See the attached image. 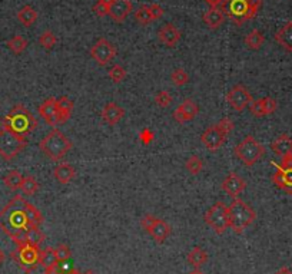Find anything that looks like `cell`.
Listing matches in <instances>:
<instances>
[{
    "label": "cell",
    "mask_w": 292,
    "mask_h": 274,
    "mask_svg": "<svg viewBox=\"0 0 292 274\" xmlns=\"http://www.w3.org/2000/svg\"><path fill=\"white\" fill-rule=\"evenodd\" d=\"M17 20L23 24L24 27H30L38 20V12L30 5H26L17 12Z\"/></svg>",
    "instance_id": "484cf974"
},
{
    "label": "cell",
    "mask_w": 292,
    "mask_h": 274,
    "mask_svg": "<svg viewBox=\"0 0 292 274\" xmlns=\"http://www.w3.org/2000/svg\"><path fill=\"white\" fill-rule=\"evenodd\" d=\"M56 108H57V121L59 124L69 121L72 116V111H73V102L68 97H60L56 102Z\"/></svg>",
    "instance_id": "d4e9b609"
},
{
    "label": "cell",
    "mask_w": 292,
    "mask_h": 274,
    "mask_svg": "<svg viewBox=\"0 0 292 274\" xmlns=\"http://www.w3.org/2000/svg\"><path fill=\"white\" fill-rule=\"evenodd\" d=\"M56 102H57L56 98H48V99H45L39 105V108H38V112H39L40 118H43L50 127H56V125L59 124V121H57Z\"/></svg>",
    "instance_id": "2e32d148"
},
{
    "label": "cell",
    "mask_w": 292,
    "mask_h": 274,
    "mask_svg": "<svg viewBox=\"0 0 292 274\" xmlns=\"http://www.w3.org/2000/svg\"><path fill=\"white\" fill-rule=\"evenodd\" d=\"M10 257L16 263L20 270H23L24 273H32L39 267V246H33L30 242L20 244V246H17L16 250L10 253Z\"/></svg>",
    "instance_id": "5b68a950"
},
{
    "label": "cell",
    "mask_w": 292,
    "mask_h": 274,
    "mask_svg": "<svg viewBox=\"0 0 292 274\" xmlns=\"http://www.w3.org/2000/svg\"><path fill=\"white\" fill-rule=\"evenodd\" d=\"M189 274H204V273H202V271H199V268H197V270H193V271Z\"/></svg>",
    "instance_id": "9f6ffc18"
},
{
    "label": "cell",
    "mask_w": 292,
    "mask_h": 274,
    "mask_svg": "<svg viewBox=\"0 0 292 274\" xmlns=\"http://www.w3.org/2000/svg\"><path fill=\"white\" fill-rule=\"evenodd\" d=\"M205 2L211 8H218V6H221L222 3H223V0H205Z\"/></svg>",
    "instance_id": "f907efd6"
},
{
    "label": "cell",
    "mask_w": 292,
    "mask_h": 274,
    "mask_svg": "<svg viewBox=\"0 0 292 274\" xmlns=\"http://www.w3.org/2000/svg\"><path fill=\"white\" fill-rule=\"evenodd\" d=\"M5 258H6V256H5V253H3V250L0 249V266L3 264V261H5Z\"/></svg>",
    "instance_id": "f5cc1de1"
},
{
    "label": "cell",
    "mask_w": 292,
    "mask_h": 274,
    "mask_svg": "<svg viewBox=\"0 0 292 274\" xmlns=\"http://www.w3.org/2000/svg\"><path fill=\"white\" fill-rule=\"evenodd\" d=\"M93 12H95V15L98 17L109 16V6H106L105 3L98 0L95 3V6H93Z\"/></svg>",
    "instance_id": "bcb514c9"
},
{
    "label": "cell",
    "mask_w": 292,
    "mask_h": 274,
    "mask_svg": "<svg viewBox=\"0 0 292 274\" xmlns=\"http://www.w3.org/2000/svg\"><path fill=\"white\" fill-rule=\"evenodd\" d=\"M72 270L71 264L68 261H57L53 266L45 268V274H66Z\"/></svg>",
    "instance_id": "ab89813d"
},
{
    "label": "cell",
    "mask_w": 292,
    "mask_h": 274,
    "mask_svg": "<svg viewBox=\"0 0 292 274\" xmlns=\"http://www.w3.org/2000/svg\"><path fill=\"white\" fill-rule=\"evenodd\" d=\"M66 274H85V273H80L79 270H76V268H72L71 271H69V273H66Z\"/></svg>",
    "instance_id": "11a10c76"
},
{
    "label": "cell",
    "mask_w": 292,
    "mask_h": 274,
    "mask_svg": "<svg viewBox=\"0 0 292 274\" xmlns=\"http://www.w3.org/2000/svg\"><path fill=\"white\" fill-rule=\"evenodd\" d=\"M23 175L16 171V169H12V171H9L8 174L3 177V182H5V186L8 187L9 190H12V191H17V190H20V187H22V182H23Z\"/></svg>",
    "instance_id": "83f0119b"
},
{
    "label": "cell",
    "mask_w": 292,
    "mask_h": 274,
    "mask_svg": "<svg viewBox=\"0 0 292 274\" xmlns=\"http://www.w3.org/2000/svg\"><path fill=\"white\" fill-rule=\"evenodd\" d=\"M85 274H96V273H93L92 270H87V271H86V273H85Z\"/></svg>",
    "instance_id": "6f0895ef"
},
{
    "label": "cell",
    "mask_w": 292,
    "mask_h": 274,
    "mask_svg": "<svg viewBox=\"0 0 292 274\" xmlns=\"http://www.w3.org/2000/svg\"><path fill=\"white\" fill-rule=\"evenodd\" d=\"M204 22L209 29L215 31V29H219L222 23L225 22V15L218 8H211L208 12L204 13Z\"/></svg>",
    "instance_id": "cb8c5ba5"
},
{
    "label": "cell",
    "mask_w": 292,
    "mask_h": 274,
    "mask_svg": "<svg viewBox=\"0 0 292 274\" xmlns=\"http://www.w3.org/2000/svg\"><path fill=\"white\" fill-rule=\"evenodd\" d=\"M53 177L60 182V184H69L73 178L76 177V171L75 168L72 167L71 164H68V162H62V164H59L55 169H53Z\"/></svg>",
    "instance_id": "603a6c76"
},
{
    "label": "cell",
    "mask_w": 292,
    "mask_h": 274,
    "mask_svg": "<svg viewBox=\"0 0 292 274\" xmlns=\"http://www.w3.org/2000/svg\"><path fill=\"white\" fill-rule=\"evenodd\" d=\"M271 149L276 154L278 157L284 158L286 155L292 154V138L288 134H282L276 138L275 141L271 144Z\"/></svg>",
    "instance_id": "ffe728a7"
},
{
    "label": "cell",
    "mask_w": 292,
    "mask_h": 274,
    "mask_svg": "<svg viewBox=\"0 0 292 274\" xmlns=\"http://www.w3.org/2000/svg\"><path fill=\"white\" fill-rule=\"evenodd\" d=\"M56 256H57V261H68L72 257V251L69 249V246L59 244L56 247Z\"/></svg>",
    "instance_id": "7bdbcfd3"
},
{
    "label": "cell",
    "mask_w": 292,
    "mask_h": 274,
    "mask_svg": "<svg viewBox=\"0 0 292 274\" xmlns=\"http://www.w3.org/2000/svg\"><path fill=\"white\" fill-rule=\"evenodd\" d=\"M272 182L281 191L292 195V154L282 158L272 175Z\"/></svg>",
    "instance_id": "30bf717a"
},
{
    "label": "cell",
    "mask_w": 292,
    "mask_h": 274,
    "mask_svg": "<svg viewBox=\"0 0 292 274\" xmlns=\"http://www.w3.org/2000/svg\"><path fill=\"white\" fill-rule=\"evenodd\" d=\"M221 6L223 15L228 16L237 26H242L246 20L253 19L258 13L249 8L248 0H223Z\"/></svg>",
    "instance_id": "ba28073f"
},
{
    "label": "cell",
    "mask_w": 292,
    "mask_h": 274,
    "mask_svg": "<svg viewBox=\"0 0 292 274\" xmlns=\"http://www.w3.org/2000/svg\"><path fill=\"white\" fill-rule=\"evenodd\" d=\"M248 5H249V8L253 9L255 12H258L262 6V0H248Z\"/></svg>",
    "instance_id": "681fc988"
},
{
    "label": "cell",
    "mask_w": 292,
    "mask_h": 274,
    "mask_svg": "<svg viewBox=\"0 0 292 274\" xmlns=\"http://www.w3.org/2000/svg\"><path fill=\"white\" fill-rule=\"evenodd\" d=\"M26 200L20 195H15L0 210V230L12 240L19 234L33 226L26 212Z\"/></svg>",
    "instance_id": "6da1fadb"
},
{
    "label": "cell",
    "mask_w": 292,
    "mask_h": 274,
    "mask_svg": "<svg viewBox=\"0 0 292 274\" xmlns=\"http://www.w3.org/2000/svg\"><path fill=\"white\" fill-rule=\"evenodd\" d=\"M275 41L279 43V46L292 53V20L286 23L275 33Z\"/></svg>",
    "instance_id": "7402d4cb"
},
{
    "label": "cell",
    "mask_w": 292,
    "mask_h": 274,
    "mask_svg": "<svg viewBox=\"0 0 292 274\" xmlns=\"http://www.w3.org/2000/svg\"><path fill=\"white\" fill-rule=\"evenodd\" d=\"M99 2H102V3H105V5H106V6H109V8H111V6H112V3H113V2H115V0H99Z\"/></svg>",
    "instance_id": "db71d44e"
},
{
    "label": "cell",
    "mask_w": 292,
    "mask_h": 274,
    "mask_svg": "<svg viewBox=\"0 0 292 274\" xmlns=\"http://www.w3.org/2000/svg\"><path fill=\"white\" fill-rule=\"evenodd\" d=\"M221 187L222 190L228 194L229 197L238 198V195L246 188V182H245V179H242V178L238 175L237 172H231V174H228L226 178L222 181Z\"/></svg>",
    "instance_id": "9a60e30c"
},
{
    "label": "cell",
    "mask_w": 292,
    "mask_h": 274,
    "mask_svg": "<svg viewBox=\"0 0 292 274\" xmlns=\"http://www.w3.org/2000/svg\"><path fill=\"white\" fill-rule=\"evenodd\" d=\"M24 207H26L27 217H29V220H30V223H32L33 226H40V224L43 223V220H45L43 216H42V212H40V211L29 201H26Z\"/></svg>",
    "instance_id": "e575fe53"
},
{
    "label": "cell",
    "mask_w": 292,
    "mask_h": 274,
    "mask_svg": "<svg viewBox=\"0 0 292 274\" xmlns=\"http://www.w3.org/2000/svg\"><path fill=\"white\" fill-rule=\"evenodd\" d=\"M205 223L212 228L216 234H223L229 228L228 205L225 202L218 201L205 212Z\"/></svg>",
    "instance_id": "9c48e42d"
},
{
    "label": "cell",
    "mask_w": 292,
    "mask_h": 274,
    "mask_svg": "<svg viewBox=\"0 0 292 274\" xmlns=\"http://www.w3.org/2000/svg\"><path fill=\"white\" fill-rule=\"evenodd\" d=\"M262 101H264V111H265V115H271V113H274L276 111V108H278V102H276V99L271 97L267 98H262Z\"/></svg>",
    "instance_id": "f6af8a7d"
},
{
    "label": "cell",
    "mask_w": 292,
    "mask_h": 274,
    "mask_svg": "<svg viewBox=\"0 0 292 274\" xmlns=\"http://www.w3.org/2000/svg\"><path fill=\"white\" fill-rule=\"evenodd\" d=\"M27 146V139L13 134L8 129H0V157L5 161H12Z\"/></svg>",
    "instance_id": "8992f818"
},
{
    "label": "cell",
    "mask_w": 292,
    "mask_h": 274,
    "mask_svg": "<svg viewBox=\"0 0 292 274\" xmlns=\"http://www.w3.org/2000/svg\"><path fill=\"white\" fill-rule=\"evenodd\" d=\"M229 228L234 233L242 234L256 220V212L249 204H246L239 198H234V201L228 205Z\"/></svg>",
    "instance_id": "277c9868"
},
{
    "label": "cell",
    "mask_w": 292,
    "mask_h": 274,
    "mask_svg": "<svg viewBox=\"0 0 292 274\" xmlns=\"http://www.w3.org/2000/svg\"><path fill=\"white\" fill-rule=\"evenodd\" d=\"M148 233L152 235V238L155 240L159 244H162V242L165 241L166 238L171 235V226L164 221V220H160V218H156V221H155V224L152 226Z\"/></svg>",
    "instance_id": "44dd1931"
},
{
    "label": "cell",
    "mask_w": 292,
    "mask_h": 274,
    "mask_svg": "<svg viewBox=\"0 0 292 274\" xmlns=\"http://www.w3.org/2000/svg\"><path fill=\"white\" fill-rule=\"evenodd\" d=\"M186 260H188V263H189L190 266H193L195 268H199V267H202L208 261V253L204 249H201V247H193L189 251Z\"/></svg>",
    "instance_id": "4316f807"
},
{
    "label": "cell",
    "mask_w": 292,
    "mask_h": 274,
    "mask_svg": "<svg viewBox=\"0 0 292 274\" xmlns=\"http://www.w3.org/2000/svg\"><path fill=\"white\" fill-rule=\"evenodd\" d=\"M20 190H22L26 195H35V194L38 193V190H39V182H38V179L35 177L27 175V177L23 178V182H22Z\"/></svg>",
    "instance_id": "d6a6232c"
},
{
    "label": "cell",
    "mask_w": 292,
    "mask_h": 274,
    "mask_svg": "<svg viewBox=\"0 0 292 274\" xmlns=\"http://www.w3.org/2000/svg\"><path fill=\"white\" fill-rule=\"evenodd\" d=\"M275 274H292L291 268H288V267H281Z\"/></svg>",
    "instance_id": "816d5d0a"
},
{
    "label": "cell",
    "mask_w": 292,
    "mask_h": 274,
    "mask_svg": "<svg viewBox=\"0 0 292 274\" xmlns=\"http://www.w3.org/2000/svg\"><path fill=\"white\" fill-rule=\"evenodd\" d=\"M172 97H171V94L168 92V90H160L158 95L155 97V102H156V105L160 106V108H168V106L172 104Z\"/></svg>",
    "instance_id": "b9f144b4"
},
{
    "label": "cell",
    "mask_w": 292,
    "mask_h": 274,
    "mask_svg": "<svg viewBox=\"0 0 292 274\" xmlns=\"http://www.w3.org/2000/svg\"><path fill=\"white\" fill-rule=\"evenodd\" d=\"M171 81H172L175 86L181 88V86H185L189 82V75L186 73L185 69L178 68V69H175L174 72L171 73Z\"/></svg>",
    "instance_id": "836d02e7"
},
{
    "label": "cell",
    "mask_w": 292,
    "mask_h": 274,
    "mask_svg": "<svg viewBox=\"0 0 292 274\" xmlns=\"http://www.w3.org/2000/svg\"><path fill=\"white\" fill-rule=\"evenodd\" d=\"M234 153L242 161L244 165L253 167L265 155V148L252 135H248L246 138H244V141L241 144L235 146Z\"/></svg>",
    "instance_id": "52a82bcc"
},
{
    "label": "cell",
    "mask_w": 292,
    "mask_h": 274,
    "mask_svg": "<svg viewBox=\"0 0 292 274\" xmlns=\"http://www.w3.org/2000/svg\"><path fill=\"white\" fill-rule=\"evenodd\" d=\"M150 9V13H152V17H153V20H158L160 17L164 16V13H165V10L164 8L158 5V3H152L149 6Z\"/></svg>",
    "instance_id": "c3c4849f"
},
{
    "label": "cell",
    "mask_w": 292,
    "mask_h": 274,
    "mask_svg": "<svg viewBox=\"0 0 292 274\" xmlns=\"http://www.w3.org/2000/svg\"><path fill=\"white\" fill-rule=\"evenodd\" d=\"M185 167H186V169H188L189 174H192V175H198V174L202 171V168H204V162H202V160H201L198 155H192V157L188 158V161L185 164Z\"/></svg>",
    "instance_id": "8d00e7d4"
},
{
    "label": "cell",
    "mask_w": 292,
    "mask_h": 274,
    "mask_svg": "<svg viewBox=\"0 0 292 274\" xmlns=\"http://www.w3.org/2000/svg\"><path fill=\"white\" fill-rule=\"evenodd\" d=\"M198 112H199V108H198L197 102L192 99H185L181 105L175 109L172 116L178 124H185V122L192 121L198 115Z\"/></svg>",
    "instance_id": "5bb4252c"
},
{
    "label": "cell",
    "mask_w": 292,
    "mask_h": 274,
    "mask_svg": "<svg viewBox=\"0 0 292 274\" xmlns=\"http://www.w3.org/2000/svg\"><path fill=\"white\" fill-rule=\"evenodd\" d=\"M26 238H27V242H30L33 246H39L45 241L46 235L40 230L39 226H30L26 230Z\"/></svg>",
    "instance_id": "1f68e13d"
},
{
    "label": "cell",
    "mask_w": 292,
    "mask_h": 274,
    "mask_svg": "<svg viewBox=\"0 0 292 274\" xmlns=\"http://www.w3.org/2000/svg\"><path fill=\"white\" fill-rule=\"evenodd\" d=\"M102 119L108 125H116L123 116H125V109L123 108H120V106L116 104V102H109V104H106V105L103 106L102 109Z\"/></svg>",
    "instance_id": "d6986e66"
},
{
    "label": "cell",
    "mask_w": 292,
    "mask_h": 274,
    "mask_svg": "<svg viewBox=\"0 0 292 274\" xmlns=\"http://www.w3.org/2000/svg\"><path fill=\"white\" fill-rule=\"evenodd\" d=\"M132 12V2L131 0H115L109 8V16L116 23H123L126 17Z\"/></svg>",
    "instance_id": "e0dca14e"
},
{
    "label": "cell",
    "mask_w": 292,
    "mask_h": 274,
    "mask_svg": "<svg viewBox=\"0 0 292 274\" xmlns=\"http://www.w3.org/2000/svg\"><path fill=\"white\" fill-rule=\"evenodd\" d=\"M57 43V38L52 31H45L39 36V45L45 49H52Z\"/></svg>",
    "instance_id": "74e56055"
},
{
    "label": "cell",
    "mask_w": 292,
    "mask_h": 274,
    "mask_svg": "<svg viewBox=\"0 0 292 274\" xmlns=\"http://www.w3.org/2000/svg\"><path fill=\"white\" fill-rule=\"evenodd\" d=\"M264 42H265V36H264L262 32L258 31V29L251 31V32L246 35V38H245V45H246V48L251 49V50H258V49H261V46L264 45Z\"/></svg>",
    "instance_id": "f1b7e54d"
},
{
    "label": "cell",
    "mask_w": 292,
    "mask_h": 274,
    "mask_svg": "<svg viewBox=\"0 0 292 274\" xmlns=\"http://www.w3.org/2000/svg\"><path fill=\"white\" fill-rule=\"evenodd\" d=\"M56 263H57L56 249H53V247H46L45 250H40L39 266H42L43 268H48V267L53 266Z\"/></svg>",
    "instance_id": "f546056e"
},
{
    "label": "cell",
    "mask_w": 292,
    "mask_h": 274,
    "mask_svg": "<svg viewBox=\"0 0 292 274\" xmlns=\"http://www.w3.org/2000/svg\"><path fill=\"white\" fill-rule=\"evenodd\" d=\"M108 75H109V78H111L115 83H120V82L126 78V71H125V68H123L122 65H113L111 69H109Z\"/></svg>",
    "instance_id": "f35d334b"
},
{
    "label": "cell",
    "mask_w": 292,
    "mask_h": 274,
    "mask_svg": "<svg viewBox=\"0 0 292 274\" xmlns=\"http://www.w3.org/2000/svg\"><path fill=\"white\" fill-rule=\"evenodd\" d=\"M216 125H218V128L221 129L222 132H223L226 137H228L229 134L234 131V128H235V124H234V121H232L231 118H228V116H226V118H222L221 121L218 122Z\"/></svg>",
    "instance_id": "ee69618b"
},
{
    "label": "cell",
    "mask_w": 292,
    "mask_h": 274,
    "mask_svg": "<svg viewBox=\"0 0 292 274\" xmlns=\"http://www.w3.org/2000/svg\"><path fill=\"white\" fill-rule=\"evenodd\" d=\"M135 19H136L138 23L143 24V26H145V24H149L150 22H153V17H152V13H150L149 6L142 5L141 8L135 12Z\"/></svg>",
    "instance_id": "d590c367"
},
{
    "label": "cell",
    "mask_w": 292,
    "mask_h": 274,
    "mask_svg": "<svg viewBox=\"0 0 292 274\" xmlns=\"http://www.w3.org/2000/svg\"><path fill=\"white\" fill-rule=\"evenodd\" d=\"M155 221H156V217H153V216H150V214H146V216H143L142 220H141V227H142L145 231H149L152 226L155 224Z\"/></svg>",
    "instance_id": "7dc6e473"
},
{
    "label": "cell",
    "mask_w": 292,
    "mask_h": 274,
    "mask_svg": "<svg viewBox=\"0 0 292 274\" xmlns=\"http://www.w3.org/2000/svg\"><path fill=\"white\" fill-rule=\"evenodd\" d=\"M42 153L52 161H60L72 149V141L60 129L53 128L46 137L39 142Z\"/></svg>",
    "instance_id": "3957f363"
},
{
    "label": "cell",
    "mask_w": 292,
    "mask_h": 274,
    "mask_svg": "<svg viewBox=\"0 0 292 274\" xmlns=\"http://www.w3.org/2000/svg\"><path fill=\"white\" fill-rule=\"evenodd\" d=\"M38 119L32 115V112L23 105L13 106L8 115L2 118V128L8 129L13 134H17L20 137L30 135L35 129L38 128Z\"/></svg>",
    "instance_id": "7a4b0ae2"
},
{
    "label": "cell",
    "mask_w": 292,
    "mask_h": 274,
    "mask_svg": "<svg viewBox=\"0 0 292 274\" xmlns=\"http://www.w3.org/2000/svg\"><path fill=\"white\" fill-rule=\"evenodd\" d=\"M226 102L232 109H235L237 112H242L246 106H249L252 104L253 97L251 95V92L245 88L244 85H235L234 88L226 94Z\"/></svg>",
    "instance_id": "8fae6325"
},
{
    "label": "cell",
    "mask_w": 292,
    "mask_h": 274,
    "mask_svg": "<svg viewBox=\"0 0 292 274\" xmlns=\"http://www.w3.org/2000/svg\"><path fill=\"white\" fill-rule=\"evenodd\" d=\"M90 56L96 64L101 66H106L113 57L116 56V48L112 45L111 42L105 38H101L99 41L90 48Z\"/></svg>",
    "instance_id": "7c38bea8"
},
{
    "label": "cell",
    "mask_w": 292,
    "mask_h": 274,
    "mask_svg": "<svg viewBox=\"0 0 292 274\" xmlns=\"http://www.w3.org/2000/svg\"><path fill=\"white\" fill-rule=\"evenodd\" d=\"M225 139H226V135L218 128V125H212V127L206 128L205 132L201 135V142L205 145L206 149H209L212 153L218 151L223 145Z\"/></svg>",
    "instance_id": "4fadbf2b"
},
{
    "label": "cell",
    "mask_w": 292,
    "mask_h": 274,
    "mask_svg": "<svg viewBox=\"0 0 292 274\" xmlns=\"http://www.w3.org/2000/svg\"><path fill=\"white\" fill-rule=\"evenodd\" d=\"M181 31L174 23L164 24L158 32L159 41L162 42L164 45H166V46H169V48H174L175 45L181 41Z\"/></svg>",
    "instance_id": "ac0fdd59"
},
{
    "label": "cell",
    "mask_w": 292,
    "mask_h": 274,
    "mask_svg": "<svg viewBox=\"0 0 292 274\" xmlns=\"http://www.w3.org/2000/svg\"><path fill=\"white\" fill-rule=\"evenodd\" d=\"M8 48L15 53V55H20V53H23L26 48H27V41L24 39L23 36H20V35H16V36H13L12 39H9L8 41Z\"/></svg>",
    "instance_id": "4dcf8cb0"
},
{
    "label": "cell",
    "mask_w": 292,
    "mask_h": 274,
    "mask_svg": "<svg viewBox=\"0 0 292 274\" xmlns=\"http://www.w3.org/2000/svg\"><path fill=\"white\" fill-rule=\"evenodd\" d=\"M249 111H251V113H252L255 118L267 116L265 111H264V101H262V98H261V99H253L252 104L249 105Z\"/></svg>",
    "instance_id": "60d3db41"
}]
</instances>
